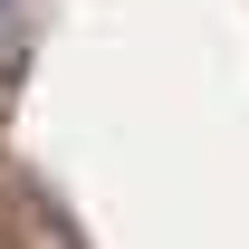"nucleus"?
<instances>
[{"mask_svg":"<svg viewBox=\"0 0 249 249\" xmlns=\"http://www.w3.org/2000/svg\"><path fill=\"white\" fill-rule=\"evenodd\" d=\"M0 29H10V0H0Z\"/></svg>","mask_w":249,"mask_h":249,"instance_id":"1","label":"nucleus"}]
</instances>
